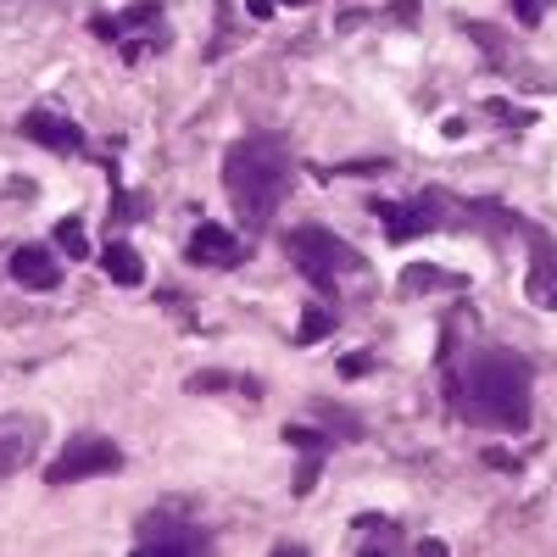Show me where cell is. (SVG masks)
Wrapping results in <instances>:
<instances>
[{
    "label": "cell",
    "instance_id": "6da1fadb",
    "mask_svg": "<svg viewBox=\"0 0 557 557\" xmlns=\"http://www.w3.org/2000/svg\"><path fill=\"white\" fill-rule=\"evenodd\" d=\"M530 385H535V368L519 351L485 346V351H469L462 362L446 357V401L462 424L524 435L530 430Z\"/></svg>",
    "mask_w": 557,
    "mask_h": 557
},
{
    "label": "cell",
    "instance_id": "7a4b0ae2",
    "mask_svg": "<svg viewBox=\"0 0 557 557\" xmlns=\"http://www.w3.org/2000/svg\"><path fill=\"white\" fill-rule=\"evenodd\" d=\"M223 190L235 201L240 223L251 228H268L273 212L285 207L290 196V146L278 134H246L223 151Z\"/></svg>",
    "mask_w": 557,
    "mask_h": 557
},
{
    "label": "cell",
    "instance_id": "3957f363",
    "mask_svg": "<svg viewBox=\"0 0 557 557\" xmlns=\"http://www.w3.org/2000/svg\"><path fill=\"white\" fill-rule=\"evenodd\" d=\"M285 251H290V262L307 273V285H312L318 296H335V285H341L346 273H362L357 246L341 240L335 228H318V223L290 228V235H285Z\"/></svg>",
    "mask_w": 557,
    "mask_h": 557
},
{
    "label": "cell",
    "instance_id": "277c9868",
    "mask_svg": "<svg viewBox=\"0 0 557 557\" xmlns=\"http://www.w3.org/2000/svg\"><path fill=\"white\" fill-rule=\"evenodd\" d=\"M89 28H96V39L117 45L128 62L151 57V51H168V12L157 7V0H134L128 12H117V17H96Z\"/></svg>",
    "mask_w": 557,
    "mask_h": 557
},
{
    "label": "cell",
    "instance_id": "5b68a950",
    "mask_svg": "<svg viewBox=\"0 0 557 557\" xmlns=\"http://www.w3.org/2000/svg\"><path fill=\"white\" fill-rule=\"evenodd\" d=\"M134 546L139 552H178V557H196V552H212V535L184 513L178 502L168 507H151L146 519L134 524Z\"/></svg>",
    "mask_w": 557,
    "mask_h": 557
},
{
    "label": "cell",
    "instance_id": "8992f818",
    "mask_svg": "<svg viewBox=\"0 0 557 557\" xmlns=\"http://www.w3.org/2000/svg\"><path fill=\"white\" fill-rule=\"evenodd\" d=\"M112 469H123L117 441H107L96 430H78V435H67L62 457L45 469V485H78V480H96V474H112Z\"/></svg>",
    "mask_w": 557,
    "mask_h": 557
},
{
    "label": "cell",
    "instance_id": "52a82bcc",
    "mask_svg": "<svg viewBox=\"0 0 557 557\" xmlns=\"http://www.w3.org/2000/svg\"><path fill=\"white\" fill-rule=\"evenodd\" d=\"M17 134H23V139H34V146H45V151H57V157H78V151L89 146L84 128H78L73 117L51 112V107H28V112H23V123H17Z\"/></svg>",
    "mask_w": 557,
    "mask_h": 557
},
{
    "label": "cell",
    "instance_id": "ba28073f",
    "mask_svg": "<svg viewBox=\"0 0 557 557\" xmlns=\"http://www.w3.org/2000/svg\"><path fill=\"white\" fill-rule=\"evenodd\" d=\"M246 257H251V240H240L223 223H201L190 235V246H184V262L190 268H240Z\"/></svg>",
    "mask_w": 557,
    "mask_h": 557
},
{
    "label": "cell",
    "instance_id": "9c48e42d",
    "mask_svg": "<svg viewBox=\"0 0 557 557\" xmlns=\"http://www.w3.org/2000/svg\"><path fill=\"white\" fill-rule=\"evenodd\" d=\"M435 207V196H418V201H374V218L385 223V235L396 240V246H407L412 235H430V228H446V218H435L430 212Z\"/></svg>",
    "mask_w": 557,
    "mask_h": 557
},
{
    "label": "cell",
    "instance_id": "30bf717a",
    "mask_svg": "<svg viewBox=\"0 0 557 557\" xmlns=\"http://www.w3.org/2000/svg\"><path fill=\"white\" fill-rule=\"evenodd\" d=\"M39 435H45L39 418H23V412L0 418V480H12L17 469H28L34 451H39Z\"/></svg>",
    "mask_w": 557,
    "mask_h": 557
},
{
    "label": "cell",
    "instance_id": "8fae6325",
    "mask_svg": "<svg viewBox=\"0 0 557 557\" xmlns=\"http://www.w3.org/2000/svg\"><path fill=\"white\" fill-rule=\"evenodd\" d=\"M7 268L23 290H57L62 285V257H51V246H17Z\"/></svg>",
    "mask_w": 557,
    "mask_h": 557
},
{
    "label": "cell",
    "instance_id": "7c38bea8",
    "mask_svg": "<svg viewBox=\"0 0 557 557\" xmlns=\"http://www.w3.org/2000/svg\"><path fill=\"white\" fill-rule=\"evenodd\" d=\"M285 446L301 451V474H296V496H307L318 485V469H323V457L335 451V435H318V430H301V424H285Z\"/></svg>",
    "mask_w": 557,
    "mask_h": 557
},
{
    "label": "cell",
    "instance_id": "4fadbf2b",
    "mask_svg": "<svg viewBox=\"0 0 557 557\" xmlns=\"http://www.w3.org/2000/svg\"><path fill=\"white\" fill-rule=\"evenodd\" d=\"M101 268H107V278H112V285H123V290L146 285V262H139V251H134L128 240H112V246L101 251Z\"/></svg>",
    "mask_w": 557,
    "mask_h": 557
},
{
    "label": "cell",
    "instance_id": "5bb4252c",
    "mask_svg": "<svg viewBox=\"0 0 557 557\" xmlns=\"http://www.w3.org/2000/svg\"><path fill=\"white\" fill-rule=\"evenodd\" d=\"M335 323H341V318H335V307H323V301H312V307H307V318H301V330H296V341H290V346H318L323 335H335Z\"/></svg>",
    "mask_w": 557,
    "mask_h": 557
},
{
    "label": "cell",
    "instance_id": "9a60e30c",
    "mask_svg": "<svg viewBox=\"0 0 557 557\" xmlns=\"http://www.w3.org/2000/svg\"><path fill=\"white\" fill-rule=\"evenodd\" d=\"M401 290H462V278L457 273H441V268H424V262H412L401 273Z\"/></svg>",
    "mask_w": 557,
    "mask_h": 557
},
{
    "label": "cell",
    "instance_id": "2e32d148",
    "mask_svg": "<svg viewBox=\"0 0 557 557\" xmlns=\"http://www.w3.org/2000/svg\"><path fill=\"white\" fill-rule=\"evenodd\" d=\"M57 251H67V262L89 257V235H84L78 218H62V223H57Z\"/></svg>",
    "mask_w": 557,
    "mask_h": 557
},
{
    "label": "cell",
    "instance_id": "e0dca14e",
    "mask_svg": "<svg viewBox=\"0 0 557 557\" xmlns=\"http://www.w3.org/2000/svg\"><path fill=\"white\" fill-rule=\"evenodd\" d=\"M223 385H240L246 396H262L257 380H235V374H218V368H207V374H190V391H196V396H201V391H223Z\"/></svg>",
    "mask_w": 557,
    "mask_h": 557
},
{
    "label": "cell",
    "instance_id": "ac0fdd59",
    "mask_svg": "<svg viewBox=\"0 0 557 557\" xmlns=\"http://www.w3.org/2000/svg\"><path fill=\"white\" fill-rule=\"evenodd\" d=\"M357 535H362V546H401V535L391 530V519H374V513L357 519Z\"/></svg>",
    "mask_w": 557,
    "mask_h": 557
},
{
    "label": "cell",
    "instance_id": "d6986e66",
    "mask_svg": "<svg viewBox=\"0 0 557 557\" xmlns=\"http://www.w3.org/2000/svg\"><path fill=\"white\" fill-rule=\"evenodd\" d=\"M513 12H519V23H524V28H535V23H541V12H546V0H513Z\"/></svg>",
    "mask_w": 557,
    "mask_h": 557
},
{
    "label": "cell",
    "instance_id": "ffe728a7",
    "mask_svg": "<svg viewBox=\"0 0 557 557\" xmlns=\"http://www.w3.org/2000/svg\"><path fill=\"white\" fill-rule=\"evenodd\" d=\"M341 368H346V374H351V380H357V374H368V368H374V357H346V362H341Z\"/></svg>",
    "mask_w": 557,
    "mask_h": 557
},
{
    "label": "cell",
    "instance_id": "44dd1931",
    "mask_svg": "<svg viewBox=\"0 0 557 557\" xmlns=\"http://www.w3.org/2000/svg\"><path fill=\"white\" fill-rule=\"evenodd\" d=\"M491 469H519V457H507V451H485Z\"/></svg>",
    "mask_w": 557,
    "mask_h": 557
},
{
    "label": "cell",
    "instance_id": "7402d4cb",
    "mask_svg": "<svg viewBox=\"0 0 557 557\" xmlns=\"http://www.w3.org/2000/svg\"><path fill=\"white\" fill-rule=\"evenodd\" d=\"M246 12H251V17H268V12H273V0H246Z\"/></svg>",
    "mask_w": 557,
    "mask_h": 557
},
{
    "label": "cell",
    "instance_id": "603a6c76",
    "mask_svg": "<svg viewBox=\"0 0 557 557\" xmlns=\"http://www.w3.org/2000/svg\"><path fill=\"white\" fill-rule=\"evenodd\" d=\"M273 7H312V0H273Z\"/></svg>",
    "mask_w": 557,
    "mask_h": 557
}]
</instances>
